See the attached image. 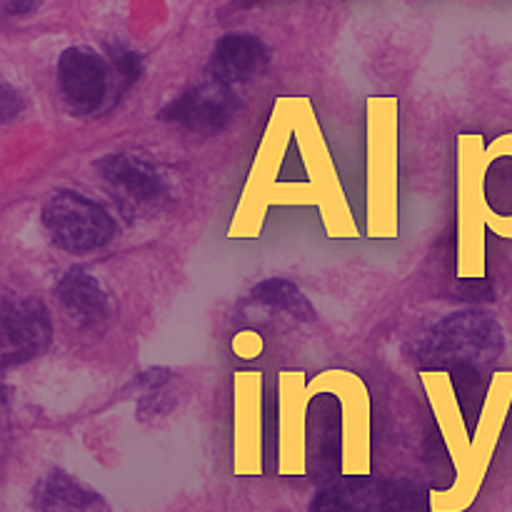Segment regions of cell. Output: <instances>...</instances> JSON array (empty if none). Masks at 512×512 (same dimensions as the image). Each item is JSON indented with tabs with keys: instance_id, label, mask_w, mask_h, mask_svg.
Returning <instances> with one entry per match:
<instances>
[{
	"instance_id": "14",
	"label": "cell",
	"mask_w": 512,
	"mask_h": 512,
	"mask_svg": "<svg viewBox=\"0 0 512 512\" xmlns=\"http://www.w3.org/2000/svg\"><path fill=\"white\" fill-rule=\"evenodd\" d=\"M313 403V390L305 380V373L298 370H285L278 378V420H280V438L283 448H290L295 443L305 440V423H308V405Z\"/></svg>"
},
{
	"instance_id": "21",
	"label": "cell",
	"mask_w": 512,
	"mask_h": 512,
	"mask_svg": "<svg viewBox=\"0 0 512 512\" xmlns=\"http://www.w3.org/2000/svg\"><path fill=\"white\" fill-rule=\"evenodd\" d=\"M40 0H8L10 13H28L30 8H35Z\"/></svg>"
},
{
	"instance_id": "1",
	"label": "cell",
	"mask_w": 512,
	"mask_h": 512,
	"mask_svg": "<svg viewBox=\"0 0 512 512\" xmlns=\"http://www.w3.org/2000/svg\"><path fill=\"white\" fill-rule=\"evenodd\" d=\"M318 205L330 238H358V225L335 173L313 103L275 100L248 183L230 223V238H258L270 205Z\"/></svg>"
},
{
	"instance_id": "4",
	"label": "cell",
	"mask_w": 512,
	"mask_h": 512,
	"mask_svg": "<svg viewBox=\"0 0 512 512\" xmlns=\"http://www.w3.org/2000/svg\"><path fill=\"white\" fill-rule=\"evenodd\" d=\"M495 328L485 315L453 313L430 328L415 345V360L423 370H475L493 358Z\"/></svg>"
},
{
	"instance_id": "7",
	"label": "cell",
	"mask_w": 512,
	"mask_h": 512,
	"mask_svg": "<svg viewBox=\"0 0 512 512\" xmlns=\"http://www.w3.org/2000/svg\"><path fill=\"white\" fill-rule=\"evenodd\" d=\"M100 183L110 190L118 205L128 213L160 208L168 203L170 188L165 175L148 160L130 153H108L95 160Z\"/></svg>"
},
{
	"instance_id": "10",
	"label": "cell",
	"mask_w": 512,
	"mask_h": 512,
	"mask_svg": "<svg viewBox=\"0 0 512 512\" xmlns=\"http://www.w3.org/2000/svg\"><path fill=\"white\" fill-rule=\"evenodd\" d=\"M53 295L63 310L65 320L78 330H95L108 320V293L88 270L70 268L68 273L60 275Z\"/></svg>"
},
{
	"instance_id": "8",
	"label": "cell",
	"mask_w": 512,
	"mask_h": 512,
	"mask_svg": "<svg viewBox=\"0 0 512 512\" xmlns=\"http://www.w3.org/2000/svg\"><path fill=\"white\" fill-rule=\"evenodd\" d=\"M0 363L3 368L23 365L50 348L53 325L50 313L35 298H8L0 315Z\"/></svg>"
},
{
	"instance_id": "5",
	"label": "cell",
	"mask_w": 512,
	"mask_h": 512,
	"mask_svg": "<svg viewBox=\"0 0 512 512\" xmlns=\"http://www.w3.org/2000/svg\"><path fill=\"white\" fill-rule=\"evenodd\" d=\"M43 228L53 245L70 255H85L105 248L115 235L108 210L73 190H60L45 203Z\"/></svg>"
},
{
	"instance_id": "11",
	"label": "cell",
	"mask_w": 512,
	"mask_h": 512,
	"mask_svg": "<svg viewBox=\"0 0 512 512\" xmlns=\"http://www.w3.org/2000/svg\"><path fill=\"white\" fill-rule=\"evenodd\" d=\"M485 205L488 230L512 240V133L493 140L485 155Z\"/></svg>"
},
{
	"instance_id": "15",
	"label": "cell",
	"mask_w": 512,
	"mask_h": 512,
	"mask_svg": "<svg viewBox=\"0 0 512 512\" xmlns=\"http://www.w3.org/2000/svg\"><path fill=\"white\" fill-rule=\"evenodd\" d=\"M100 498L63 470H53L38 480L33 490L35 512H98Z\"/></svg>"
},
{
	"instance_id": "2",
	"label": "cell",
	"mask_w": 512,
	"mask_h": 512,
	"mask_svg": "<svg viewBox=\"0 0 512 512\" xmlns=\"http://www.w3.org/2000/svg\"><path fill=\"white\" fill-rule=\"evenodd\" d=\"M368 235H398V98L368 100Z\"/></svg>"
},
{
	"instance_id": "12",
	"label": "cell",
	"mask_w": 512,
	"mask_h": 512,
	"mask_svg": "<svg viewBox=\"0 0 512 512\" xmlns=\"http://www.w3.org/2000/svg\"><path fill=\"white\" fill-rule=\"evenodd\" d=\"M270 63V50L255 35L228 33L218 40L210 58V75L225 85L248 83L263 73Z\"/></svg>"
},
{
	"instance_id": "19",
	"label": "cell",
	"mask_w": 512,
	"mask_h": 512,
	"mask_svg": "<svg viewBox=\"0 0 512 512\" xmlns=\"http://www.w3.org/2000/svg\"><path fill=\"white\" fill-rule=\"evenodd\" d=\"M0 110H3V123L13 120L15 115H20V110H23V100H20V95L15 93L13 88H10V83L0 85Z\"/></svg>"
},
{
	"instance_id": "9",
	"label": "cell",
	"mask_w": 512,
	"mask_h": 512,
	"mask_svg": "<svg viewBox=\"0 0 512 512\" xmlns=\"http://www.w3.org/2000/svg\"><path fill=\"white\" fill-rule=\"evenodd\" d=\"M235 110H238V98H235L233 88L218 83V80H210V83L185 90L158 115L165 123L180 125L193 133H218L230 123Z\"/></svg>"
},
{
	"instance_id": "6",
	"label": "cell",
	"mask_w": 512,
	"mask_h": 512,
	"mask_svg": "<svg viewBox=\"0 0 512 512\" xmlns=\"http://www.w3.org/2000/svg\"><path fill=\"white\" fill-rule=\"evenodd\" d=\"M55 75L65 108L78 118H88L103 110L115 78L110 60L85 45L65 48L55 65Z\"/></svg>"
},
{
	"instance_id": "13",
	"label": "cell",
	"mask_w": 512,
	"mask_h": 512,
	"mask_svg": "<svg viewBox=\"0 0 512 512\" xmlns=\"http://www.w3.org/2000/svg\"><path fill=\"white\" fill-rule=\"evenodd\" d=\"M310 512H390L388 483L368 478H350L320 490Z\"/></svg>"
},
{
	"instance_id": "16",
	"label": "cell",
	"mask_w": 512,
	"mask_h": 512,
	"mask_svg": "<svg viewBox=\"0 0 512 512\" xmlns=\"http://www.w3.org/2000/svg\"><path fill=\"white\" fill-rule=\"evenodd\" d=\"M253 300L263 308L275 310V313H288L295 320H313L315 310L310 300L295 288L293 283L283 278H268L253 288Z\"/></svg>"
},
{
	"instance_id": "18",
	"label": "cell",
	"mask_w": 512,
	"mask_h": 512,
	"mask_svg": "<svg viewBox=\"0 0 512 512\" xmlns=\"http://www.w3.org/2000/svg\"><path fill=\"white\" fill-rule=\"evenodd\" d=\"M425 505L423 490L408 480L388 483V510L390 512H420Z\"/></svg>"
},
{
	"instance_id": "3",
	"label": "cell",
	"mask_w": 512,
	"mask_h": 512,
	"mask_svg": "<svg viewBox=\"0 0 512 512\" xmlns=\"http://www.w3.org/2000/svg\"><path fill=\"white\" fill-rule=\"evenodd\" d=\"M485 148L483 135L468 133L458 140V275L485 278Z\"/></svg>"
},
{
	"instance_id": "17",
	"label": "cell",
	"mask_w": 512,
	"mask_h": 512,
	"mask_svg": "<svg viewBox=\"0 0 512 512\" xmlns=\"http://www.w3.org/2000/svg\"><path fill=\"white\" fill-rule=\"evenodd\" d=\"M110 65H113L115 75V98H123L125 90L143 73V58L138 53H133V50L113 48L110 50Z\"/></svg>"
},
{
	"instance_id": "20",
	"label": "cell",
	"mask_w": 512,
	"mask_h": 512,
	"mask_svg": "<svg viewBox=\"0 0 512 512\" xmlns=\"http://www.w3.org/2000/svg\"><path fill=\"white\" fill-rule=\"evenodd\" d=\"M233 348L240 358H255V355H260V350H263V338L255 333H240L238 338H235Z\"/></svg>"
}]
</instances>
